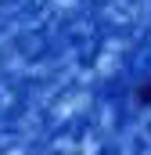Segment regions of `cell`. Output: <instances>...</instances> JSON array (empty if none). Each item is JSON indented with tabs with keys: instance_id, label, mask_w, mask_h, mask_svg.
Masks as SVG:
<instances>
[{
	"instance_id": "cell-1",
	"label": "cell",
	"mask_w": 151,
	"mask_h": 155,
	"mask_svg": "<svg viewBox=\"0 0 151 155\" xmlns=\"http://www.w3.org/2000/svg\"><path fill=\"white\" fill-rule=\"evenodd\" d=\"M133 101H137L140 108H151V79H144V83L133 87Z\"/></svg>"
}]
</instances>
